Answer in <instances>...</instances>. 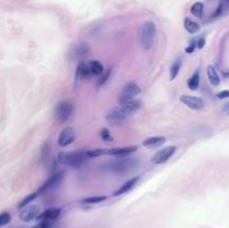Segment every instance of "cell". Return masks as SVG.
<instances>
[{
	"instance_id": "obj_1",
	"label": "cell",
	"mask_w": 229,
	"mask_h": 228,
	"mask_svg": "<svg viewBox=\"0 0 229 228\" xmlns=\"http://www.w3.org/2000/svg\"><path fill=\"white\" fill-rule=\"evenodd\" d=\"M90 158L87 157L86 150H76L72 152H59L57 154V161L62 166H67L70 168H80Z\"/></svg>"
},
{
	"instance_id": "obj_2",
	"label": "cell",
	"mask_w": 229,
	"mask_h": 228,
	"mask_svg": "<svg viewBox=\"0 0 229 228\" xmlns=\"http://www.w3.org/2000/svg\"><path fill=\"white\" fill-rule=\"evenodd\" d=\"M155 24L152 20L144 21L140 30V44L144 51H150L153 47L155 38Z\"/></svg>"
},
{
	"instance_id": "obj_3",
	"label": "cell",
	"mask_w": 229,
	"mask_h": 228,
	"mask_svg": "<svg viewBox=\"0 0 229 228\" xmlns=\"http://www.w3.org/2000/svg\"><path fill=\"white\" fill-rule=\"evenodd\" d=\"M137 166V160L135 158H130L127 157H122L117 158L116 160L112 161L110 163V168L114 173L124 174L130 172Z\"/></svg>"
},
{
	"instance_id": "obj_4",
	"label": "cell",
	"mask_w": 229,
	"mask_h": 228,
	"mask_svg": "<svg viewBox=\"0 0 229 228\" xmlns=\"http://www.w3.org/2000/svg\"><path fill=\"white\" fill-rule=\"evenodd\" d=\"M73 111H74L73 103L68 100H64L57 104V106L55 108V116H56L58 122L65 123L72 116Z\"/></svg>"
},
{
	"instance_id": "obj_5",
	"label": "cell",
	"mask_w": 229,
	"mask_h": 228,
	"mask_svg": "<svg viewBox=\"0 0 229 228\" xmlns=\"http://www.w3.org/2000/svg\"><path fill=\"white\" fill-rule=\"evenodd\" d=\"M129 112H126L124 108H122L121 106L117 107H113L108 111L105 115V120L108 124L111 125H117V124H121L122 122L127 119L129 116Z\"/></svg>"
},
{
	"instance_id": "obj_6",
	"label": "cell",
	"mask_w": 229,
	"mask_h": 228,
	"mask_svg": "<svg viewBox=\"0 0 229 228\" xmlns=\"http://www.w3.org/2000/svg\"><path fill=\"white\" fill-rule=\"evenodd\" d=\"M40 214V207L38 205H30L26 206L23 209H20L19 219L25 223H30L35 219H37L38 215Z\"/></svg>"
},
{
	"instance_id": "obj_7",
	"label": "cell",
	"mask_w": 229,
	"mask_h": 228,
	"mask_svg": "<svg viewBox=\"0 0 229 228\" xmlns=\"http://www.w3.org/2000/svg\"><path fill=\"white\" fill-rule=\"evenodd\" d=\"M177 148L175 146H169L167 148H163L161 150H159L152 158H151V162L153 164H162L165 163L169 160L173 154H175Z\"/></svg>"
},
{
	"instance_id": "obj_8",
	"label": "cell",
	"mask_w": 229,
	"mask_h": 228,
	"mask_svg": "<svg viewBox=\"0 0 229 228\" xmlns=\"http://www.w3.org/2000/svg\"><path fill=\"white\" fill-rule=\"evenodd\" d=\"M119 105L124 108L126 112L132 113L137 111L141 107V102L137 101L135 97L132 96H126V95H120L119 97Z\"/></svg>"
},
{
	"instance_id": "obj_9",
	"label": "cell",
	"mask_w": 229,
	"mask_h": 228,
	"mask_svg": "<svg viewBox=\"0 0 229 228\" xmlns=\"http://www.w3.org/2000/svg\"><path fill=\"white\" fill-rule=\"evenodd\" d=\"M88 52H90L88 45L82 41V43L75 44V45L70 48V51H69V56H70V58L74 59V60H77V59L80 60V59L85 58V57L88 55Z\"/></svg>"
},
{
	"instance_id": "obj_10",
	"label": "cell",
	"mask_w": 229,
	"mask_h": 228,
	"mask_svg": "<svg viewBox=\"0 0 229 228\" xmlns=\"http://www.w3.org/2000/svg\"><path fill=\"white\" fill-rule=\"evenodd\" d=\"M64 175H65V172L64 171H60V172H57V173L53 174L40 188H39V191L38 192H46L48 190H52V189H55L57 187L64 179Z\"/></svg>"
},
{
	"instance_id": "obj_11",
	"label": "cell",
	"mask_w": 229,
	"mask_h": 228,
	"mask_svg": "<svg viewBox=\"0 0 229 228\" xmlns=\"http://www.w3.org/2000/svg\"><path fill=\"white\" fill-rule=\"evenodd\" d=\"M180 102L183 103L186 106H188L191 110H201L204 107V102L203 100L197 96H191V95H182L180 97Z\"/></svg>"
},
{
	"instance_id": "obj_12",
	"label": "cell",
	"mask_w": 229,
	"mask_h": 228,
	"mask_svg": "<svg viewBox=\"0 0 229 228\" xmlns=\"http://www.w3.org/2000/svg\"><path fill=\"white\" fill-rule=\"evenodd\" d=\"M74 140H75V131H74V129L73 128H65L60 134L58 135V140H57V142H58V146L62 148H65L69 146L70 143H73L74 142Z\"/></svg>"
},
{
	"instance_id": "obj_13",
	"label": "cell",
	"mask_w": 229,
	"mask_h": 228,
	"mask_svg": "<svg viewBox=\"0 0 229 228\" xmlns=\"http://www.w3.org/2000/svg\"><path fill=\"white\" fill-rule=\"evenodd\" d=\"M136 150H137L136 146L123 147V148H113V149H108V151H106V154L113 156L115 158H122V157H127L131 153H134Z\"/></svg>"
},
{
	"instance_id": "obj_14",
	"label": "cell",
	"mask_w": 229,
	"mask_h": 228,
	"mask_svg": "<svg viewBox=\"0 0 229 228\" xmlns=\"http://www.w3.org/2000/svg\"><path fill=\"white\" fill-rule=\"evenodd\" d=\"M62 214V209L60 208H56V207H53V208H48L46 210H44L42 213L38 215L37 217V220L39 221H52V220H55L57 219L59 216Z\"/></svg>"
},
{
	"instance_id": "obj_15",
	"label": "cell",
	"mask_w": 229,
	"mask_h": 228,
	"mask_svg": "<svg viewBox=\"0 0 229 228\" xmlns=\"http://www.w3.org/2000/svg\"><path fill=\"white\" fill-rule=\"evenodd\" d=\"M140 180V177H134V178H132V179H130V180H127L126 182H124L123 185H122L121 187L119 188L117 190H115L114 191V193H113V196H115V197H117V196H122V195H125L126 192H129L130 190H132L133 187H134L135 185L137 183V181Z\"/></svg>"
},
{
	"instance_id": "obj_16",
	"label": "cell",
	"mask_w": 229,
	"mask_h": 228,
	"mask_svg": "<svg viewBox=\"0 0 229 228\" xmlns=\"http://www.w3.org/2000/svg\"><path fill=\"white\" fill-rule=\"evenodd\" d=\"M164 142H165L164 136H150L142 141V146L148 149H154V148L161 147Z\"/></svg>"
},
{
	"instance_id": "obj_17",
	"label": "cell",
	"mask_w": 229,
	"mask_h": 228,
	"mask_svg": "<svg viewBox=\"0 0 229 228\" xmlns=\"http://www.w3.org/2000/svg\"><path fill=\"white\" fill-rule=\"evenodd\" d=\"M140 93H141V87L135 82H130L122 88L121 95H126V96L134 97V96L139 95Z\"/></svg>"
},
{
	"instance_id": "obj_18",
	"label": "cell",
	"mask_w": 229,
	"mask_h": 228,
	"mask_svg": "<svg viewBox=\"0 0 229 228\" xmlns=\"http://www.w3.org/2000/svg\"><path fill=\"white\" fill-rule=\"evenodd\" d=\"M91 76H92V74H91V70L88 68V64L80 63L77 66V69H76V80L90 78Z\"/></svg>"
},
{
	"instance_id": "obj_19",
	"label": "cell",
	"mask_w": 229,
	"mask_h": 228,
	"mask_svg": "<svg viewBox=\"0 0 229 228\" xmlns=\"http://www.w3.org/2000/svg\"><path fill=\"white\" fill-rule=\"evenodd\" d=\"M207 75H208V80L212 86H219L220 85V76H219L217 69L212 65L207 66Z\"/></svg>"
},
{
	"instance_id": "obj_20",
	"label": "cell",
	"mask_w": 229,
	"mask_h": 228,
	"mask_svg": "<svg viewBox=\"0 0 229 228\" xmlns=\"http://www.w3.org/2000/svg\"><path fill=\"white\" fill-rule=\"evenodd\" d=\"M88 68L91 70V74L95 75V76H100L101 74L104 73V66L98 60H92V62H90L88 63Z\"/></svg>"
},
{
	"instance_id": "obj_21",
	"label": "cell",
	"mask_w": 229,
	"mask_h": 228,
	"mask_svg": "<svg viewBox=\"0 0 229 228\" xmlns=\"http://www.w3.org/2000/svg\"><path fill=\"white\" fill-rule=\"evenodd\" d=\"M183 26L186 28V30L188 31L189 34H196L199 31L200 29V26L198 23L193 21L192 19L190 18H185V21H183Z\"/></svg>"
},
{
	"instance_id": "obj_22",
	"label": "cell",
	"mask_w": 229,
	"mask_h": 228,
	"mask_svg": "<svg viewBox=\"0 0 229 228\" xmlns=\"http://www.w3.org/2000/svg\"><path fill=\"white\" fill-rule=\"evenodd\" d=\"M187 84H188L189 90H191V91H197V90H198L199 84H200V75H199V72H198V70L189 78Z\"/></svg>"
},
{
	"instance_id": "obj_23",
	"label": "cell",
	"mask_w": 229,
	"mask_h": 228,
	"mask_svg": "<svg viewBox=\"0 0 229 228\" xmlns=\"http://www.w3.org/2000/svg\"><path fill=\"white\" fill-rule=\"evenodd\" d=\"M108 199L106 196H92V197H87L82 199V203H88V205H94V203H101L103 201H105Z\"/></svg>"
},
{
	"instance_id": "obj_24",
	"label": "cell",
	"mask_w": 229,
	"mask_h": 228,
	"mask_svg": "<svg viewBox=\"0 0 229 228\" xmlns=\"http://www.w3.org/2000/svg\"><path fill=\"white\" fill-rule=\"evenodd\" d=\"M181 65H182L181 59H177L175 63L172 64V66L170 68V80H173L178 76V74L180 72V68H181Z\"/></svg>"
},
{
	"instance_id": "obj_25",
	"label": "cell",
	"mask_w": 229,
	"mask_h": 228,
	"mask_svg": "<svg viewBox=\"0 0 229 228\" xmlns=\"http://www.w3.org/2000/svg\"><path fill=\"white\" fill-rule=\"evenodd\" d=\"M190 11H191V13H192L193 16H196V17H201L202 13H203V3L200 2V1L194 2V3L191 6Z\"/></svg>"
},
{
	"instance_id": "obj_26",
	"label": "cell",
	"mask_w": 229,
	"mask_h": 228,
	"mask_svg": "<svg viewBox=\"0 0 229 228\" xmlns=\"http://www.w3.org/2000/svg\"><path fill=\"white\" fill-rule=\"evenodd\" d=\"M37 192H33V193H30V195H28V196H26L23 200L19 202V205H18V208L19 209H23L24 207H26V206H28L31 201H34L36 198H37Z\"/></svg>"
},
{
	"instance_id": "obj_27",
	"label": "cell",
	"mask_w": 229,
	"mask_h": 228,
	"mask_svg": "<svg viewBox=\"0 0 229 228\" xmlns=\"http://www.w3.org/2000/svg\"><path fill=\"white\" fill-rule=\"evenodd\" d=\"M106 151H108L106 149H91V150H86V153L88 158H95V157L106 154Z\"/></svg>"
},
{
	"instance_id": "obj_28",
	"label": "cell",
	"mask_w": 229,
	"mask_h": 228,
	"mask_svg": "<svg viewBox=\"0 0 229 228\" xmlns=\"http://www.w3.org/2000/svg\"><path fill=\"white\" fill-rule=\"evenodd\" d=\"M10 221H11V215L9 214V213L5 211V213L0 214V227L8 225Z\"/></svg>"
},
{
	"instance_id": "obj_29",
	"label": "cell",
	"mask_w": 229,
	"mask_h": 228,
	"mask_svg": "<svg viewBox=\"0 0 229 228\" xmlns=\"http://www.w3.org/2000/svg\"><path fill=\"white\" fill-rule=\"evenodd\" d=\"M100 135H101V138H102L103 141H106V142H111V141H113V136L111 135V132H110L108 129H102Z\"/></svg>"
},
{
	"instance_id": "obj_30",
	"label": "cell",
	"mask_w": 229,
	"mask_h": 228,
	"mask_svg": "<svg viewBox=\"0 0 229 228\" xmlns=\"http://www.w3.org/2000/svg\"><path fill=\"white\" fill-rule=\"evenodd\" d=\"M196 48H197V44H196V41H191L188 47H186L185 52H186L187 54H192L193 52H194Z\"/></svg>"
},
{
	"instance_id": "obj_31",
	"label": "cell",
	"mask_w": 229,
	"mask_h": 228,
	"mask_svg": "<svg viewBox=\"0 0 229 228\" xmlns=\"http://www.w3.org/2000/svg\"><path fill=\"white\" fill-rule=\"evenodd\" d=\"M217 98L219 100H226L229 98V91H221L217 94Z\"/></svg>"
},
{
	"instance_id": "obj_32",
	"label": "cell",
	"mask_w": 229,
	"mask_h": 228,
	"mask_svg": "<svg viewBox=\"0 0 229 228\" xmlns=\"http://www.w3.org/2000/svg\"><path fill=\"white\" fill-rule=\"evenodd\" d=\"M50 227V223L49 221H40L37 225H35L34 227L31 228H49Z\"/></svg>"
},
{
	"instance_id": "obj_33",
	"label": "cell",
	"mask_w": 229,
	"mask_h": 228,
	"mask_svg": "<svg viewBox=\"0 0 229 228\" xmlns=\"http://www.w3.org/2000/svg\"><path fill=\"white\" fill-rule=\"evenodd\" d=\"M111 69H112V68H108V70H106V74H105V75L103 76V78L101 80L100 84H98L100 86H102V85H103L104 83H106V82H108V77H110V75H111Z\"/></svg>"
},
{
	"instance_id": "obj_34",
	"label": "cell",
	"mask_w": 229,
	"mask_h": 228,
	"mask_svg": "<svg viewBox=\"0 0 229 228\" xmlns=\"http://www.w3.org/2000/svg\"><path fill=\"white\" fill-rule=\"evenodd\" d=\"M196 44H197V48L202 49L203 46H204V44H206V39L204 38H200V39L198 40V43H196Z\"/></svg>"
},
{
	"instance_id": "obj_35",
	"label": "cell",
	"mask_w": 229,
	"mask_h": 228,
	"mask_svg": "<svg viewBox=\"0 0 229 228\" xmlns=\"http://www.w3.org/2000/svg\"><path fill=\"white\" fill-rule=\"evenodd\" d=\"M228 115H229V111H228Z\"/></svg>"
}]
</instances>
